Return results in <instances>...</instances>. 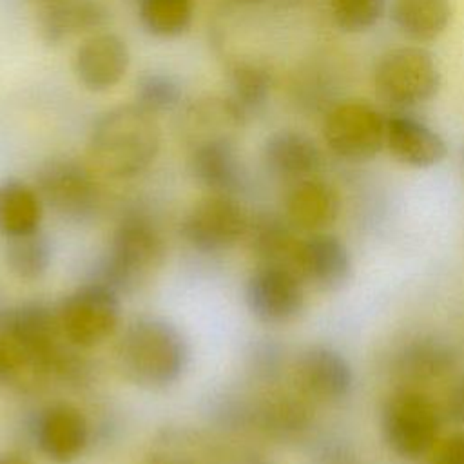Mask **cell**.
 Wrapping results in <instances>:
<instances>
[{
    "instance_id": "f35d334b",
    "label": "cell",
    "mask_w": 464,
    "mask_h": 464,
    "mask_svg": "<svg viewBox=\"0 0 464 464\" xmlns=\"http://www.w3.org/2000/svg\"><path fill=\"white\" fill-rule=\"evenodd\" d=\"M2 384H5V373H4V368H2V364H0V386Z\"/></svg>"
},
{
    "instance_id": "44dd1931",
    "label": "cell",
    "mask_w": 464,
    "mask_h": 464,
    "mask_svg": "<svg viewBox=\"0 0 464 464\" xmlns=\"http://www.w3.org/2000/svg\"><path fill=\"white\" fill-rule=\"evenodd\" d=\"M263 163L270 174L286 181H299L317 174L323 154L317 143L295 129H279L263 143Z\"/></svg>"
},
{
    "instance_id": "1f68e13d",
    "label": "cell",
    "mask_w": 464,
    "mask_h": 464,
    "mask_svg": "<svg viewBox=\"0 0 464 464\" xmlns=\"http://www.w3.org/2000/svg\"><path fill=\"white\" fill-rule=\"evenodd\" d=\"M210 451L201 446V440L165 437L150 451L149 464H210Z\"/></svg>"
},
{
    "instance_id": "5bb4252c",
    "label": "cell",
    "mask_w": 464,
    "mask_h": 464,
    "mask_svg": "<svg viewBox=\"0 0 464 464\" xmlns=\"http://www.w3.org/2000/svg\"><path fill=\"white\" fill-rule=\"evenodd\" d=\"M31 435L49 460L67 464L76 460L89 446L91 426L76 406L54 402L36 411Z\"/></svg>"
},
{
    "instance_id": "83f0119b",
    "label": "cell",
    "mask_w": 464,
    "mask_h": 464,
    "mask_svg": "<svg viewBox=\"0 0 464 464\" xmlns=\"http://www.w3.org/2000/svg\"><path fill=\"white\" fill-rule=\"evenodd\" d=\"M138 18L149 34L176 38L192 25L194 0H140Z\"/></svg>"
},
{
    "instance_id": "3957f363",
    "label": "cell",
    "mask_w": 464,
    "mask_h": 464,
    "mask_svg": "<svg viewBox=\"0 0 464 464\" xmlns=\"http://www.w3.org/2000/svg\"><path fill=\"white\" fill-rule=\"evenodd\" d=\"M163 256L165 241L154 219L141 210H129L118 221L92 281L111 286L120 295L130 294L161 265Z\"/></svg>"
},
{
    "instance_id": "277c9868",
    "label": "cell",
    "mask_w": 464,
    "mask_h": 464,
    "mask_svg": "<svg viewBox=\"0 0 464 464\" xmlns=\"http://www.w3.org/2000/svg\"><path fill=\"white\" fill-rule=\"evenodd\" d=\"M442 415L424 390L399 386L381 411V430L386 446L404 460H419L431 453L439 442Z\"/></svg>"
},
{
    "instance_id": "30bf717a",
    "label": "cell",
    "mask_w": 464,
    "mask_h": 464,
    "mask_svg": "<svg viewBox=\"0 0 464 464\" xmlns=\"http://www.w3.org/2000/svg\"><path fill=\"white\" fill-rule=\"evenodd\" d=\"M250 314L265 324H286L304 308V281L292 265H261L245 285Z\"/></svg>"
},
{
    "instance_id": "d590c367",
    "label": "cell",
    "mask_w": 464,
    "mask_h": 464,
    "mask_svg": "<svg viewBox=\"0 0 464 464\" xmlns=\"http://www.w3.org/2000/svg\"><path fill=\"white\" fill-rule=\"evenodd\" d=\"M0 464H34V462L20 451H5V453H0Z\"/></svg>"
},
{
    "instance_id": "8d00e7d4",
    "label": "cell",
    "mask_w": 464,
    "mask_h": 464,
    "mask_svg": "<svg viewBox=\"0 0 464 464\" xmlns=\"http://www.w3.org/2000/svg\"><path fill=\"white\" fill-rule=\"evenodd\" d=\"M239 464H274V462H270L268 459H265L261 455H248Z\"/></svg>"
},
{
    "instance_id": "ab89813d",
    "label": "cell",
    "mask_w": 464,
    "mask_h": 464,
    "mask_svg": "<svg viewBox=\"0 0 464 464\" xmlns=\"http://www.w3.org/2000/svg\"><path fill=\"white\" fill-rule=\"evenodd\" d=\"M460 158H462V163H464V145H462V149H460Z\"/></svg>"
},
{
    "instance_id": "603a6c76",
    "label": "cell",
    "mask_w": 464,
    "mask_h": 464,
    "mask_svg": "<svg viewBox=\"0 0 464 464\" xmlns=\"http://www.w3.org/2000/svg\"><path fill=\"white\" fill-rule=\"evenodd\" d=\"M42 216L44 201L36 187L16 178L0 181V234L4 237L40 230Z\"/></svg>"
},
{
    "instance_id": "4fadbf2b",
    "label": "cell",
    "mask_w": 464,
    "mask_h": 464,
    "mask_svg": "<svg viewBox=\"0 0 464 464\" xmlns=\"http://www.w3.org/2000/svg\"><path fill=\"white\" fill-rule=\"evenodd\" d=\"M459 361L460 353L448 339L435 334H417L393 350L390 370L402 386L419 388L453 375Z\"/></svg>"
},
{
    "instance_id": "f1b7e54d",
    "label": "cell",
    "mask_w": 464,
    "mask_h": 464,
    "mask_svg": "<svg viewBox=\"0 0 464 464\" xmlns=\"http://www.w3.org/2000/svg\"><path fill=\"white\" fill-rule=\"evenodd\" d=\"M136 103L152 114L167 112L181 103L183 91L179 82L161 71H147L136 82Z\"/></svg>"
},
{
    "instance_id": "7c38bea8",
    "label": "cell",
    "mask_w": 464,
    "mask_h": 464,
    "mask_svg": "<svg viewBox=\"0 0 464 464\" xmlns=\"http://www.w3.org/2000/svg\"><path fill=\"white\" fill-rule=\"evenodd\" d=\"M294 381L310 401L339 402L350 397L355 377L343 352L330 344H310L294 362Z\"/></svg>"
},
{
    "instance_id": "f546056e",
    "label": "cell",
    "mask_w": 464,
    "mask_h": 464,
    "mask_svg": "<svg viewBox=\"0 0 464 464\" xmlns=\"http://www.w3.org/2000/svg\"><path fill=\"white\" fill-rule=\"evenodd\" d=\"M334 24L344 33L372 29L386 11V0H328Z\"/></svg>"
},
{
    "instance_id": "8fae6325",
    "label": "cell",
    "mask_w": 464,
    "mask_h": 464,
    "mask_svg": "<svg viewBox=\"0 0 464 464\" xmlns=\"http://www.w3.org/2000/svg\"><path fill=\"white\" fill-rule=\"evenodd\" d=\"M314 420L310 399L299 392L270 390L248 399V430L274 442L294 444L306 439Z\"/></svg>"
},
{
    "instance_id": "4dcf8cb0",
    "label": "cell",
    "mask_w": 464,
    "mask_h": 464,
    "mask_svg": "<svg viewBox=\"0 0 464 464\" xmlns=\"http://www.w3.org/2000/svg\"><path fill=\"white\" fill-rule=\"evenodd\" d=\"M245 359L246 370L256 381L274 384L285 368V348L276 339L261 337L250 344Z\"/></svg>"
},
{
    "instance_id": "8992f818",
    "label": "cell",
    "mask_w": 464,
    "mask_h": 464,
    "mask_svg": "<svg viewBox=\"0 0 464 464\" xmlns=\"http://www.w3.org/2000/svg\"><path fill=\"white\" fill-rule=\"evenodd\" d=\"M386 116L366 100H341L323 121L326 147L344 161H368L384 149Z\"/></svg>"
},
{
    "instance_id": "ffe728a7",
    "label": "cell",
    "mask_w": 464,
    "mask_h": 464,
    "mask_svg": "<svg viewBox=\"0 0 464 464\" xmlns=\"http://www.w3.org/2000/svg\"><path fill=\"white\" fill-rule=\"evenodd\" d=\"M109 18L102 0H49L38 13V33L47 45H58L71 36L102 31Z\"/></svg>"
},
{
    "instance_id": "d6a6232c",
    "label": "cell",
    "mask_w": 464,
    "mask_h": 464,
    "mask_svg": "<svg viewBox=\"0 0 464 464\" xmlns=\"http://www.w3.org/2000/svg\"><path fill=\"white\" fill-rule=\"evenodd\" d=\"M439 410L442 420L455 426H464V370L450 375L439 402Z\"/></svg>"
},
{
    "instance_id": "e0dca14e",
    "label": "cell",
    "mask_w": 464,
    "mask_h": 464,
    "mask_svg": "<svg viewBox=\"0 0 464 464\" xmlns=\"http://www.w3.org/2000/svg\"><path fill=\"white\" fill-rule=\"evenodd\" d=\"M188 167L194 179L210 194L237 196L248 185L246 169L230 136H218L192 145Z\"/></svg>"
},
{
    "instance_id": "836d02e7",
    "label": "cell",
    "mask_w": 464,
    "mask_h": 464,
    "mask_svg": "<svg viewBox=\"0 0 464 464\" xmlns=\"http://www.w3.org/2000/svg\"><path fill=\"white\" fill-rule=\"evenodd\" d=\"M315 464H359L353 450L344 440H324L315 451Z\"/></svg>"
},
{
    "instance_id": "ac0fdd59",
    "label": "cell",
    "mask_w": 464,
    "mask_h": 464,
    "mask_svg": "<svg viewBox=\"0 0 464 464\" xmlns=\"http://www.w3.org/2000/svg\"><path fill=\"white\" fill-rule=\"evenodd\" d=\"M384 147L402 165L431 169L448 154L446 140L422 120L397 111L386 116Z\"/></svg>"
},
{
    "instance_id": "d4e9b609",
    "label": "cell",
    "mask_w": 464,
    "mask_h": 464,
    "mask_svg": "<svg viewBox=\"0 0 464 464\" xmlns=\"http://www.w3.org/2000/svg\"><path fill=\"white\" fill-rule=\"evenodd\" d=\"M228 100L248 123L268 103L274 78L272 71L257 60H236L228 67Z\"/></svg>"
},
{
    "instance_id": "2e32d148",
    "label": "cell",
    "mask_w": 464,
    "mask_h": 464,
    "mask_svg": "<svg viewBox=\"0 0 464 464\" xmlns=\"http://www.w3.org/2000/svg\"><path fill=\"white\" fill-rule=\"evenodd\" d=\"M292 266L303 281L315 288L337 290L350 281L353 261L344 241L326 230L312 232L299 239Z\"/></svg>"
},
{
    "instance_id": "7402d4cb",
    "label": "cell",
    "mask_w": 464,
    "mask_h": 464,
    "mask_svg": "<svg viewBox=\"0 0 464 464\" xmlns=\"http://www.w3.org/2000/svg\"><path fill=\"white\" fill-rule=\"evenodd\" d=\"M295 232L297 228L286 216L259 212L250 216L245 237L261 265H292V257L299 243Z\"/></svg>"
},
{
    "instance_id": "7a4b0ae2",
    "label": "cell",
    "mask_w": 464,
    "mask_h": 464,
    "mask_svg": "<svg viewBox=\"0 0 464 464\" xmlns=\"http://www.w3.org/2000/svg\"><path fill=\"white\" fill-rule=\"evenodd\" d=\"M116 361L123 377L136 386L160 390L185 373L190 348L181 330L156 315L136 317L123 330Z\"/></svg>"
},
{
    "instance_id": "cb8c5ba5",
    "label": "cell",
    "mask_w": 464,
    "mask_h": 464,
    "mask_svg": "<svg viewBox=\"0 0 464 464\" xmlns=\"http://www.w3.org/2000/svg\"><path fill=\"white\" fill-rule=\"evenodd\" d=\"M395 27L415 42L437 40L451 24V0H392Z\"/></svg>"
},
{
    "instance_id": "484cf974",
    "label": "cell",
    "mask_w": 464,
    "mask_h": 464,
    "mask_svg": "<svg viewBox=\"0 0 464 464\" xmlns=\"http://www.w3.org/2000/svg\"><path fill=\"white\" fill-rule=\"evenodd\" d=\"M4 239V261L18 279L36 281L45 276L53 261V245L47 234L36 230Z\"/></svg>"
},
{
    "instance_id": "52a82bcc",
    "label": "cell",
    "mask_w": 464,
    "mask_h": 464,
    "mask_svg": "<svg viewBox=\"0 0 464 464\" xmlns=\"http://www.w3.org/2000/svg\"><path fill=\"white\" fill-rule=\"evenodd\" d=\"M36 190L62 219L89 221L100 208V187L92 172L78 160L53 156L36 170Z\"/></svg>"
},
{
    "instance_id": "6da1fadb",
    "label": "cell",
    "mask_w": 464,
    "mask_h": 464,
    "mask_svg": "<svg viewBox=\"0 0 464 464\" xmlns=\"http://www.w3.org/2000/svg\"><path fill=\"white\" fill-rule=\"evenodd\" d=\"M161 129L156 114L136 102L102 112L89 132V154L98 170L114 179L143 174L158 158Z\"/></svg>"
},
{
    "instance_id": "e575fe53",
    "label": "cell",
    "mask_w": 464,
    "mask_h": 464,
    "mask_svg": "<svg viewBox=\"0 0 464 464\" xmlns=\"http://www.w3.org/2000/svg\"><path fill=\"white\" fill-rule=\"evenodd\" d=\"M431 453L430 464H464V431L444 439Z\"/></svg>"
},
{
    "instance_id": "4316f807",
    "label": "cell",
    "mask_w": 464,
    "mask_h": 464,
    "mask_svg": "<svg viewBox=\"0 0 464 464\" xmlns=\"http://www.w3.org/2000/svg\"><path fill=\"white\" fill-rule=\"evenodd\" d=\"M183 123L187 130L196 136L194 143L218 136H228L225 129H239L246 125V121L237 114L227 96H207L196 100L187 107L183 114Z\"/></svg>"
},
{
    "instance_id": "ba28073f",
    "label": "cell",
    "mask_w": 464,
    "mask_h": 464,
    "mask_svg": "<svg viewBox=\"0 0 464 464\" xmlns=\"http://www.w3.org/2000/svg\"><path fill=\"white\" fill-rule=\"evenodd\" d=\"M58 319L63 337L71 344L76 348L98 346L118 328L120 294L91 279L62 301Z\"/></svg>"
},
{
    "instance_id": "5b68a950",
    "label": "cell",
    "mask_w": 464,
    "mask_h": 464,
    "mask_svg": "<svg viewBox=\"0 0 464 464\" xmlns=\"http://www.w3.org/2000/svg\"><path fill=\"white\" fill-rule=\"evenodd\" d=\"M442 76L435 56L420 45H402L379 56L373 67V85L379 98L397 111L433 100Z\"/></svg>"
},
{
    "instance_id": "74e56055",
    "label": "cell",
    "mask_w": 464,
    "mask_h": 464,
    "mask_svg": "<svg viewBox=\"0 0 464 464\" xmlns=\"http://www.w3.org/2000/svg\"><path fill=\"white\" fill-rule=\"evenodd\" d=\"M237 4H243V5H256V4H261L265 0H236Z\"/></svg>"
},
{
    "instance_id": "d6986e66",
    "label": "cell",
    "mask_w": 464,
    "mask_h": 464,
    "mask_svg": "<svg viewBox=\"0 0 464 464\" xmlns=\"http://www.w3.org/2000/svg\"><path fill=\"white\" fill-rule=\"evenodd\" d=\"M341 214V196L337 188L317 178L294 181L285 196V216L303 232H326Z\"/></svg>"
},
{
    "instance_id": "9c48e42d",
    "label": "cell",
    "mask_w": 464,
    "mask_h": 464,
    "mask_svg": "<svg viewBox=\"0 0 464 464\" xmlns=\"http://www.w3.org/2000/svg\"><path fill=\"white\" fill-rule=\"evenodd\" d=\"M250 216L236 196L208 194L188 210L181 236L198 252L218 254L234 246L246 234Z\"/></svg>"
},
{
    "instance_id": "9a60e30c",
    "label": "cell",
    "mask_w": 464,
    "mask_h": 464,
    "mask_svg": "<svg viewBox=\"0 0 464 464\" xmlns=\"http://www.w3.org/2000/svg\"><path fill=\"white\" fill-rule=\"evenodd\" d=\"M130 67L127 42L111 31L87 34L72 56L76 80L92 92H105L116 87Z\"/></svg>"
}]
</instances>
